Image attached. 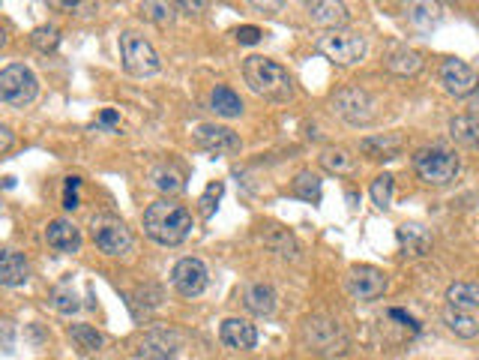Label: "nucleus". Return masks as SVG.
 Wrapping results in <instances>:
<instances>
[{"mask_svg": "<svg viewBox=\"0 0 479 360\" xmlns=\"http://www.w3.org/2000/svg\"><path fill=\"white\" fill-rule=\"evenodd\" d=\"M144 232L153 237L156 243L175 247V243L186 241L192 232V214L183 204L175 201H156L144 210Z\"/></svg>", "mask_w": 479, "mask_h": 360, "instance_id": "f257e3e1", "label": "nucleus"}, {"mask_svg": "<svg viewBox=\"0 0 479 360\" xmlns=\"http://www.w3.org/2000/svg\"><path fill=\"white\" fill-rule=\"evenodd\" d=\"M243 76H246V85L258 96H267V100H288V96L294 94L291 72H288L282 63L270 61V57H261V54L246 57Z\"/></svg>", "mask_w": 479, "mask_h": 360, "instance_id": "f03ea898", "label": "nucleus"}, {"mask_svg": "<svg viewBox=\"0 0 479 360\" xmlns=\"http://www.w3.org/2000/svg\"><path fill=\"white\" fill-rule=\"evenodd\" d=\"M303 342L309 351H315L321 357H345L351 348L348 333L342 331V324L333 322L327 315H312L303 322Z\"/></svg>", "mask_w": 479, "mask_h": 360, "instance_id": "7ed1b4c3", "label": "nucleus"}, {"mask_svg": "<svg viewBox=\"0 0 479 360\" xmlns=\"http://www.w3.org/2000/svg\"><path fill=\"white\" fill-rule=\"evenodd\" d=\"M414 171L428 186H447L461 171V162L447 147H423L414 157Z\"/></svg>", "mask_w": 479, "mask_h": 360, "instance_id": "20e7f679", "label": "nucleus"}, {"mask_svg": "<svg viewBox=\"0 0 479 360\" xmlns=\"http://www.w3.org/2000/svg\"><path fill=\"white\" fill-rule=\"evenodd\" d=\"M37 76L21 67V63H12V67L0 70V102L15 105V109H24L37 100Z\"/></svg>", "mask_w": 479, "mask_h": 360, "instance_id": "39448f33", "label": "nucleus"}, {"mask_svg": "<svg viewBox=\"0 0 479 360\" xmlns=\"http://www.w3.org/2000/svg\"><path fill=\"white\" fill-rule=\"evenodd\" d=\"M120 61H123V70H126L129 76H138V78L159 72V54H156L153 45L138 34H123L120 37Z\"/></svg>", "mask_w": 479, "mask_h": 360, "instance_id": "423d86ee", "label": "nucleus"}, {"mask_svg": "<svg viewBox=\"0 0 479 360\" xmlns=\"http://www.w3.org/2000/svg\"><path fill=\"white\" fill-rule=\"evenodd\" d=\"M318 52L327 54L329 61L338 63V67H351V63H360L366 57V39L357 34H324L318 39Z\"/></svg>", "mask_w": 479, "mask_h": 360, "instance_id": "0eeeda50", "label": "nucleus"}, {"mask_svg": "<svg viewBox=\"0 0 479 360\" xmlns=\"http://www.w3.org/2000/svg\"><path fill=\"white\" fill-rule=\"evenodd\" d=\"M93 243L105 256H123V252L132 250V234L123 219L102 214L93 219Z\"/></svg>", "mask_w": 479, "mask_h": 360, "instance_id": "6e6552de", "label": "nucleus"}, {"mask_svg": "<svg viewBox=\"0 0 479 360\" xmlns=\"http://www.w3.org/2000/svg\"><path fill=\"white\" fill-rule=\"evenodd\" d=\"M371 109H375V102H371V96L362 87H345L333 96V111L353 127H366L375 118Z\"/></svg>", "mask_w": 479, "mask_h": 360, "instance_id": "1a4fd4ad", "label": "nucleus"}, {"mask_svg": "<svg viewBox=\"0 0 479 360\" xmlns=\"http://www.w3.org/2000/svg\"><path fill=\"white\" fill-rule=\"evenodd\" d=\"M207 265L201 258H180L175 270H171V282L183 298H198L207 289Z\"/></svg>", "mask_w": 479, "mask_h": 360, "instance_id": "9d476101", "label": "nucleus"}, {"mask_svg": "<svg viewBox=\"0 0 479 360\" xmlns=\"http://www.w3.org/2000/svg\"><path fill=\"white\" fill-rule=\"evenodd\" d=\"M348 291L357 300H375L386 291V274L381 267L371 265H357L348 274Z\"/></svg>", "mask_w": 479, "mask_h": 360, "instance_id": "9b49d317", "label": "nucleus"}, {"mask_svg": "<svg viewBox=\"0 0 479 360\" xmlns=\"http://www.w3.org/2000/svg\"><path fill=\"white\" fill-rule=\"evenodd\" d=\"M441 85L450 96H470L479 87V76L465 61L450 57V61L441 63Z\"/></svg>", "mask_w": 479, "mask_h": 360, "instance_id": "f8f14e48", "label": "nucleus"}, {"mask_svg": "<svg viewBox=\"0 0 479 360\" xmlns=\"http://www.w3.org/2000/svg\"><path fill=\"white\" fill-rule=\"evenodd\" d=\"M195 142L210 153H237L240 151V138H237V133H231L228 127L201 124L195 129Z\"/></svg>", "mask_w": 479, "mask_h": 360, "instance_id": "ddd939ff", "label": "nucleus"}, {"mask_svg": "<svg viewBox=\"0 0 479 360\" xmlns=\"http://www.w3.org/2000/svg\"><path fill=\"white\" fill-rule=\"evenodd\" d=\"M219 340L225 342L228 348L249 351L255 348V342H258V331H255V324H249L246 318H225L219 327Z\"/></svg>", "mask_w": 479, "mask_h": 360, "instance_id": "4468645a", "label": "nucleus"}, {"mask_svg": "<svg viewBox=\"0 0 479 360\" xmlns=\"http://www.w3.org/2000/svg\"><path fill=\"white\" fill-rule=\"evenodd\" d=\"M30 276V265L28 258L21 256V252L15 250H0V285H24Z\"/></svg>", "mask_w": 479, "mask_h": 360, "instance_id": "2eb2a0df", "label": "nucleus"}, {"mask_svg": "<svg viewBox=\"0 0 479 360\" xmlns=\"http://www.w3.org/2000/svg\"><path fill=\"white\" fill-rule=\"evenodd\" d=\"M45 241L48 247L57 252H76L81 247V232L69 219H54V223L45 228Z\"/></svg>", "mask_w": 479, "mask_h": 360, "instance_id": "dca6fc26", "label": "nucleus"}, {"mask_svg": "<svg viewBox=\"0 0 479 360\" xmlns=\"http://www.w3.org/2000/svg\"><path fill=\"white\" fill-rule=\"evenodd\" d=\"M395 237H399V247H402L404 256H426L428 247H432V234H428L426 228L417 225V223L399 225Z\"/></svg>", "mask_w": 479, "mask_h": 360, "instance_id": "f3484780", "label": "nucleus"}, {"mask_svg": "<svg viewBox=\"0 0 479 360\" xmlns=\"http://www.w3.org/2000/svg\"><path fill=\"white\" fill-rule=\"evenodd\" d=\"M309 19L315 24H327V28H338V24H348L351 12L345 4H333V0H318V4H305Z\"/></svg>", "mask_w": 479, "mask_h": 360, "instance_id": "a211bd4d", "label": "nucleus"}, {"mask_svg": "<svg viewBox=\"0 0 479 360\" xmlns=\"http://www.w3.org/2000/svg\"><path fill=\"white\" fill-rule=\"evenodd\" d=\"M450 133L456 142L467 147H479V102L474 105V111L459 114V118L450 120Z\"/></svg>", "mask_w": 479, "mask_h": 360, "instance_id": "6ab92c4d", "label": "nucleus"}, {"mask_svg": "<svg viewBox=\"0 0 479 360\" xmlns=\"http://www.w3.org/2000/svg\"><path fill=\"white\" fill-rule=\"evenodd\" d=\"M360 151L369 160H395L402 153V138L399 135H371L362 138Z\"/></svg>", "mask_w": 479, "mask_h": 360, "instance_id": "aec40b11", "label": "nucleus"}, {"mask_svg": "<svg viewBox=\"0 0 479 360\" xmlns=\"http://www.w3.org/2000/svg\"><path fill=\"white\" fill-rule=\"evenodd\" d=\"M447 307L459 313H470L479 307V285L476 282H452L447 289Z\"/></svg>", "mask_w": 479, "mask_h": 360, "instance_id": "412c9836", "label": "nucleus"}, {"mask_svg": "<svg viewBox=\"0 0 479 360\" xmlns=\"http://www.w3.org/2000/svg\"><path fill=\"white\" fill-rule=\"evenodd\" d=\"M246 309L255 315H270L276 309V291L267 282H255L246 289Z\"/></svg>", "mask_w": 479, "mask_h": 360, "instance_id": "4be33fe9", "label": "nucleus"}, {"mask_svg": "<svg viewBox=\"0 0 479 360\" xmlns=\"http://www.w3.org/2000/svg\"><path fill=\"white\" fill-rule=\"evenodd\" d=\"M386 70L393 76H417L423 70V57L414 48H395V52L386 57Z\"/></svg>", "mask_w": 479, "mask_h": 360, "instance_id": "5701e85b", "label": "nucleus"}, {"mask_svg": "<svg viewBox=\"0 0 479 360\" xmlns=\"http://www.w3.org/2000/svg\"><path fill=\"white\" fill-rule=\"evenodd\" d=\"M443 324L450 327L456 337H461V340H474V337H479V322L470 313H459V309H443Z\"/></svg>", "mask_w": 479, "mask_h": 360, "instance_id": "b1692460", "label": "nucleus"}, {"mask_svg": "<svg viewBox=\"0 0 479 360\" xmlns=\"http://www.w3.org/2000/svg\"><path fill=\"white\" fill-rule=\"evenodd\" d=\"M321 166H324L329 175H351L353 168H357V162L348 151H342V147H327L324 153H321Z\"/></svg>", "mask_w": 479, "mask_h": 360, "instance_id": "393cba45", "label": "nucleus"}, {"mask_svg": "<svg viewBox=\"0 0 479 360\" xmlns=\"http://www.w3.org/2000/svg\"><path fill=\"white\" fill-rule=\"evenodd\" d=\"M210 105H213V111L222 114V118H237V114L243 111V102H240V96L231 87H216V90H213Z\"/></svg>", "mask_w": 479, "mask_h": 360, "instance_id": "a878e982", "label": "nucleus"}, {"mask_svg": "<svg viewBox=\"0 0 479 360\" xmlns=\"http://www.w3.org/2000/svg\"><path fill=\"white\" fill-rule=\"evenodd\" d=\"M264 241H267V247H272V252H279L282 258H296V241L288 228L272 225Z\"/></svg>", "mask_w": 479, "mask_h": 360, "instance_id": "bb28decb", "label": "nucleus"}, {"mask_svg": "<svg viewBox=\"0 0 479 360\" xmlns=\"http://www.w3.org/2000/svg\"><path fill=\"white\" fill-rule=\"evenodd\" d=\"M294 195H296V199H303V201L318 204L321 201V177L312 175V171H300L296 180H294Z\"/></svg>", "mask_w": 479, "mask_h": 360, "instance_id": "cd10ccee", "label": "nucleus"}, {"mask_svg": "<svg viewBox=\"0 0 479 360\" xmlns=\"http://www.w3.org/2000/svg\"><path fill=\"white\" fill-rule=\"evenodd\" d=\"M69 337L78 342L81 351H99V348H102V342H105L102 333H99L96 327H90V324H72Z\"/></svg>", "mask_w": 479, "mask_h": 360, "instance_id": "c85d7f7f", "label": "nucleus"}, {"mask_svg": "<svg viewBox=\"0 0 479 360\" xmlns=\"http://www.w3.org/2000/svg\"><path fill=\"white\" fill-rule=\"evenodd\" d=\"M371 201L378 204L381 210L390 208V201H393V175H381V177H375L371 180Z\"/></svg>", "mask_w": 479, "mask_h": 360, "instance_id": "c756f323", "label": "nucleus"}, {"mask_svg": "<svg viewBox=\"0 0 479 360\" xmlns=\"http://www.w3.org/2000/svg\"><path fill=\"white\" fill-rule=\"evenodd\" d=\"M153 184L159 186L162 192H180V190H183V177H180L177 171L168 168V166L153 168Z\"/></svg>", "mask_w": 479, "mask_h": 360, "instance_id": "7c9ffc66", "label": "nucleus"}, {"mask_svg": "<svg viewBox=\"0 0 479 360\" xmlns=\"http://www.w3.org/2000/svg\"><path fill=\"white\" fill-rule=\"evenodd\" d=\"M30 43L39 48V52H54L57 45H61V34H57V28H52V24H43V28H37L30 34Z\"/></svg>", "mask_w": 479, "mask_h": 360, "instance_id": "2f4dec72", "label": "nucleus"}, {"mask_svg": "<svg viewBox=\"0 0 479 360\" xmlns=\"http://www.w3.org/2000/svg\"><path fill=\"white\" fill-rule=\"evenodd\" d=\"M222 192H225V186H222V180H213V184L204 190V195L198 199V204H201V217L210 219L213 214H216V204L222 199Z\"/></svg>", "mask_w": 479, "mask_h": 360, "instance_id": "473e14b6", "label": "nucleus"}, {"mask_svg": "<svg viewBox=\"0 0 479 360\" xmlns=\"http://www.w3.org/2000/svg\"><path fill=\"white\" fill-rule=\"evenodd\" d=\"M52 300H54V309L57 313H76L78 309V298H76V291L69 289V285H57V289L52 291Z\"/></svg>", "mask_w": 479, "mask_h": 360, "instance_id": "72a5a7b5", "label": "nucleus"}, {"mask_svg": "<svg viewBox=\"0 0 479 360\" xmlns=\"http://www.w3.org/2000/svg\"><path fill=\"white\" fill-rule=\"evenodd\" d=\"M437 12H441V6L437 4H417V6H410V19H414L419 28H428V19H437Z\"/></svg>", "mask_w": 479, "mask_h": 360, "instance_id": "f704fd0d", "label": "nucleus"}, {"mask_svg": "<svg viewBox=\"0 0 479 360\" xmlns=\"http://www.w3.org/2000/svg\"><path fill=\"white\" fill-rule=\"evenodd\" d=\"M142 12L150 21H171V19H175V6H171V4H144Z\"/></svg>", "mask_w": 479, "mask_h": 360, "instance_id": "c9c22d12", "label": "nucleus"}, {"mask_svg": "<svg viewBox=\"0 0 479 360\" xmlns=\"http://www.w3.org/2000/svg\"><path fill=\"white\" fill-rule=\"evenodd\" d=\"M78 186H81V177H66V192H63V208L66 210L78 208Z\"/></svg>", "mask_w": 479, "mask_h": 360, "instance_id": "e433bc0d", "label": "nucleus"}, {"mask_svg": "<svg viewBox=\"0 0 479 360\" xmlns=\"http://www.w3.org/2000/svg\"><path fill=\"white\" fill-rule=\"evenodd\" d=\"M237 43H243V45H252V43H258L261 39V30L258 28H252V24H246V28H237Z\"/></svg>", "mask_w": 479, "mask_h": 360, "instance_id": "4c0bfd02", "label": "nucleus"}, {"mask_svg": "<svg viewBox=\"0 0 479 360\" xmlns=\"http://www.w3.org/2000/svg\"><path fill=\"white\" fill-rule=\"evenodd\" d=\"M390 318H395V322H402V324H408L410 331H419L417 318H414V315H408V313H402V309H390Z\"/></svg>", "mask_w": 479, "mask_h": 360, "instance_id": "58836bf2", "label": "nucleus"}, {"mask_svg": "<svg viewBox=\"0 0 479 360\" xmlns=\"http://www.w3.org/2000/svg\"><path fill=\"white\" fill-rule=\"evenodd\" d=\"M10 147H12V133H10V127L0 124V153L10 151Z\"/></svg>", "mask_w": 479, "mask_h": 360, "instance_id": "ea45409f", "label": "nucleus"}, {"mask_svg": "<svg viewBox=\"0 0 479 360\" xmlns=\"http://www.w3.org/2000/svg\"><path fill=\"white\" fill-rule=\"evenodd\" d=\"M99 120H102L105 127H118V124H120L118 111H102V114H99Z\"/></svg>", "mask_w": 479, "mask_h": 360, "instance_id": "a19ab883", "label": "nucleus"}, {"mask_svg": "<svg viewBox=\"0 0 479 360\" xmlns=\"http://www.w3.org/2000/svg\"><path fill=\"white\" fill-rule=\"evenodd\" d=\"M180 10H204V4H180Z\"/></svg>", "mask_w": 479, "mask_h": 360, "instance_id": "79ce46f5", "label": "nucleus"}, {"mask_svg": "<svg viewBox=\"0 0 479 360\" xmlns=\"http://www.w3.org/2000/svg\"><path fill=\"white\" fill-rule=\"evenodd\" d=\"M4 43H6V34H4V30H0V48H4Z\"/></svg>", "mask_w": 479, "mask_h": 360, "instance_id": "37998d69", "label": "nucleus"}]
</instances>
